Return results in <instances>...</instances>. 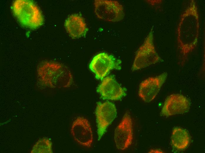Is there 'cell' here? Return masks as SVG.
Here are the masks:
<instances>
[{
  "label": "cell",
  "instance_id": "14",
  "mask_svg": "<svg viewBox=\"0 0 205 153\" xmlns=\"http://www.w3.org/2000/svg\"><path fill=\"white\" fill-rule=\"evenodd\" d=\"M173 146L179 150L186 149L188 146L190 141L189 135L186 130L179 127L173 129L171 138Z\"/></svg>",
  "mask_w": 205,
  "mask_h": 153
},
{
  "label": "cell",
  "instance_id": "7",
  "mask_svg": "<svg viewBox=\"0 0 205 153\" xmlns=\"http://www.w3.org/2000/svg\"><path fill=\"white\" fill-rule=\"evenodd\" d=\"M95 114L98 140H99L105 132L108 126L116 117L117 110L115 104L110 102H98Z\"/></svg>",
  "mask_w": 205,
  "mask_h": 153
},
{
  "label": "cell",
  "instance_id": "11",
  "mask_svg": "<svg viewBox=\"0 0 205 153\" xmlns=\"http://www.w3.org/2000/svg\"><path fill=\"white\" fill-rule=\"evenodd\" d=\"M102 80L97 88L102 99L118 100L126 95V88L120 85L113 75L107 76Z\"/></svg>",
  "mask_w": 205,
  "mask_h": 153
},
{
  "label": "cell",
  "instance_id": "6",
  "mask_svg": "<svg viewBox=\"0 0 205 153\" xmlns=\"http://www.w3.org/2000/svg\"><path fill=\"white\" fill-rule=\"evenodd\" d=\"M120 60L105 52L99 53L94 56L90 62L89 68L95 74V78L102 80L113 69H121Z\"/></svg>",
  "mask_w": 205,
  "mask_h": 153
},
{
  "label": "cell",
  "instance_id": "9",
  "mask_svg": "<svg viewBox=\"0 0 205 153\" xmlns=\"http://www.w3.org/2000/svg\"><path fill=\"white\" fill-rule=\"evenodd\" d=\"M71 132L74 139L84 147H90L93 142V132L90 123L86 118L77 117L73 122Z\"/></svg>",
  "mask_w": 205,
  "mask_h": 153
},
{
  "label": "cell",
  "instance_id": "13",
  "mask_svg": "<svg viewBox=\"0 0 205 153\" xmlns=\"http://www.w3.org/2000/svg\"><path fill=\"white\" fill-rule=\"evenodd\" d=\"M65 26L69 35L74 39L84 35L87 30L82 17L77 14L70 16L66 20Z\"/></svg>",
  "mask_w": 205,
  "mask_h": 153
},
{
  "label": "cell",
  "instance_id": "3",
  "mask_svg": "<svg viewBox=\"0 0 205 153\" xmlns=\"http://www.w3.org/2000/svg\"><path fill=\"white\" fill-rule=\"evenodd\" d=\"M13 14L19 22L24 27L35 29L42 25L43 16L37 5L28 0H16L13 3Z\"/></svg>",
  "mask_w": 205,
  "mask_h": 153
},
{
  "label": "cell",
  "instance_id": "5",
  "mask_svg": "<svg viewBox=\"0 0 205 153\" xmlns=\"http://www.w3.org/2000/svg\"><path fill=\"white\" fill-rule=\"evenodd\" d=\"M94 5L95 14L101 19L116 22L122 20L124 17L123 6L118 1L95 0Z\"/></svg>",
  "mask_w": 205,
  "mask_h": 153
},
{
  "label": "cell",
  "instance_id": "16",
  "mask_svg": "<svg viewBox=\"0 0 205 153\" xmlns=\"http://www.w3.org/2000/svg\"><path fill=\"white\" fill-rule=\"evenodd\" d=\"M149 153H163V151L160 149H152L149 152Z\"/></svg>",
  "mask_w": 205,
  "mask_h": 153
},
{
  "label": "cell",
  "instance_id": "8",
  "mask_svg": "<svg viewBox=\"0 0 205 153\" xmlns=\"http://www.w3.org/2000/svg\"><path fill=\"white\" fill-rule=\"evenodd\" d=\"M133 136L132 119L126 112L115 130L114 139L117 149L123 151L128 148L132 144Z\"/></svg>",
  "mask_w": 205,
  "mask_h": 153
},
{
  "label": "cell",
  "instance_id": "10",
  "mask_svg": "<svg viewBox=\"0 0 205 153\" xmlns=\"http://www.w3.org/2000/svg\"><path fill=\"white\" fill-rule=\"evenodd\" d=\"M167 75V73L164 72L158 76L149 77L142 82L139 85V97L146 102L152 101L159 92Z\"/></svg>",
  "mask_w": 205,
  "mask_h": 153
},
{
  "label": "cell",
  "instance_id": "12",
  "mask_svg": "<svg viewBox=\"0 0 205 153\" xmlns=\"http://www.w3.org/2000/svg\"><path fill=\"white\" fill-rule=\"evenodd\" d=\"M190 107V101L186 97L180 94H172L166 99L161 114L168 117L183 114L189 112Z\"/></svg>",
  "mask_w": 205,
  "mask_h": 153
},
{
  "label": "cell",
  "instance_id": "2",
  "mask_svg": "<svg viewBox=\"0 0 205 153\" xmlns=\"http://www.w3.org/2000/svg\"><path fill=\"white\" fill-rule=\"evenodd\" d=\"M37 71L39 80L46 87L66 88L72 84V78L70 72L59 63L44 61L39 65Z\"/></svg>",
  "mask_w": 205,
  "mask_h": 153
},
{
  "label": "cell",
  "instance_id": "15",
  "mask_svg": "<svg viewBox=\"0 0 205 153\" xmlns=\"http://www.w3.org/2000/svg\"><path fill=\"white\" fill-rule=\"evenodd\" d=\"M30 153H53L52 143L47 138H42L39 140L34 145Z\"/></svg>",
  "mask_w": 205,
  "mask_h": 153
},
{
  "label": "cell",
  "instance_id": "1",
  "mask_svg": "<svg viewBox=\"0 0 205 153\" xmlns=\"http://www.w3.org/2000/svg\"><path fill=\"white\" fill-rule=\"evenodd\" d=\"M200 28V16L196 2L190 0L180 15L176 29L179 63L183 66L197 47Z\"/></svg>",
  "mask_w": 205,
  "mask_h": 153
},
{
  "label": "cell",
  "instance_id": "4",
  "mask_svg": "<svg viewBox=\"0 0 205 153\" xmlns=\"http://www.w3.org/2000/svg\"><path fill=\"white\" fill-rule=\"evenodd\" d=\"M163 61L156 51L152 27L136 53L131 70L135 71Z\"/></svg>",
  "mask_w": 205,
  "mask_h": 153
}]
</instances>
